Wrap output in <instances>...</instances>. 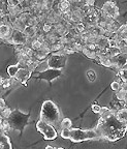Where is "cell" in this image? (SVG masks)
Returning <instances> with one entry per match:
<instances>
[{
  "label": "cell",
  "mask_w": 127,
  "mask_h": 149,
  "mask_svg": "<svg viewBox=\"0 0 127 149\" xmlns=\"http://www.w3.org/2000/svg\"><path fill=\"white\" fill-rule=\"evenodd\" d=\"M88 78L90 79V81H94L96 79V74L94 72H92V70H90V72H88Z\"/></svg>",
  "instance_id": "30"
},
{
  "label": "cell",
  "mask_w": 127,
  "mask_h": 149,
  "mask_svg": "<svg viewBox=\"0 0 127 149\" xmlns=\"http://www.w3.org/2000/svg\"><path fill=\"white\" fill-rule=\"evenodd\" d=\"M12 109H9V108L5 107V108H3V109L1 110V112H0V115L2 116L3 119H6V120H8L9 117L12 116Z\"/></svg>",
  "instance_id": "23"
},
{
  "label": "cell",
  "mask_w": 127,
  "mask_h": 149,
  "mask_svg": "<svg viewBox=\"0 0 127 149\" xmlns=\"http://www.w3.org/2000/svg\"><path fill=\"white\" fill-rule=\"evenodd\" d=\"M40 119L46 122L50 125L54 126L55 128L60 126L61 112L53 100H46L44 102L42 106V110H40Z\"/></svg>",
  "instance_id": "2"
},
{
  "label": "cell",
  "mask_w": 127,
  "mask_h": 149,
  "mask_svg": "<svg viewBox=\"0 0 127 149\" xmlns=\"http://www.w3.org/2000/svg\"><path fill=\"white\" fill-rule=\"evenodd\" d=\"M2 87L3 89H6V88H9V87H12V81L10 79H4L3 80V84H2Z\"/></svg>",
  "instance_id": "28"
},
{
  "label": "cell",
  "mask_w": 127,
  "mask_h": 149,
  "mask_svg": "<svg viewBox=\"0 0 127 149\" xmlns=\"http://www.w3.org/2000/svg\"><path fill=\"white\" fill-rule=\"evenodd\" d=\"M98 49L96 47V45L95 44H86L83 46V50H82V53L84 54V55L87 57V58L89 59H92V60H94L95 59V56H96V54H95V52H96V50Z\"/></svg>",
  "instance_id": "9"
},
{
  "label": "cell",
  "mask_w": 127,
  "mask_h": 149,
  "mask_svg": "<svg viewBox=\"0 0 127 149\" xmlns=\"http://www.w3.org/2000/svg\"><path fill=\"white\" fill-rule=\"evenodd\" d=\"M38 27H34V26H27L24 29L23 33L27 36V38H34L35 34H36V30Z\"/></svg>",
  "instance_id": "17"
},
{
  "label": "cell",
  "mask_w": 127,
  "mask_h": 149,
  "mask_svg": "<svg viewBox=\"0 0 127 149\" xmlns=\"http://www.w3.org/2000/svg\"><path fill=\"white\" fill-rule=\"evenodd\" d=\"M19 68H20V66H19V64L17 63L16 65H9L8 68H7V74H8L9 78L10 79H12V78L16 77L17 72H18Z\"/></svg>",
  "instance_id": "18"
},
{
  "label": "cell",
  "mask_w": 127,
  "mask_h": 149,
  "mask_svg": "<svg viewBox=\"0 0 127 149\" xmlns=\"http://www.w3.org/2000/svg\"><path fill=\"white\" fill-rule=\"evenodd\" d=\"M59 135H60L61 138H63V139L68 140V137H69V130L60 128V130H59Z\"/></svg>",
  "instance_id": "25"
},
{
  "label": "cell",
  "mask_w": 127,
  "mask_h": 149,
  "mask_svg": "<svg viewBox=\"0 0 127 149\" xmlns=\"http://www.w3.org/2000/svg\"><path fill=\"white\" fill-rule=\"evenodd\" d=\"M116 6H117V4H116V2H114V1H106V2H104L103 5H102L101 10H103L104 13H106V14L110 16L111 13L115 9Z\"/></svg>",
  "instance_id": "16"
},
{
  "label": "cell",
  "mask_w": 127,
  "mask_h": 149,
  "mask_svg": "<svg viewBox=\"0 0 127 149\" xmlns=\"http://www.w3.org/2000/svg\"><path fill=\"white\" fill-rule=\"evenodd\" d=\"M96 62L101 64L102 66H105V68H111V60H110V58H108V57L104 55L101 56V57H99Z\"/></svg>",
  "instance_id": "20"
},
{
  "label": "cell",
  "mask_w": 127,
  "mask_h": 149,
  "mask_svg": "<svg viewBox=\"0 0 127 149\" xmlns=\"http://www.w3.org/2000/svg\"><path fill=\"white\" fill-rule=\"evenodd\" d=\"M3 80H4V79H3L2 77H0V87L2 86V84H3Z\"/></svg>",
  "instance_id": "32"
},
{
  "label": "cell",
  "mask_w": 127,
  "mask_h": 149,
  "mask_svg": "<svg viewBox=\"0 0 127 149\" xmlns=\"http://www.w3.org/2000/svg\"><path fill=\"white\" fill-rule=\"evenodd\" d=\"M0 149H12L10 139L5 134H1L0 135Z\"/></svg>",
  "instance_id": "12"
},
{
  "label": "cell",
  "mask_w": 127,
  "mask_h": 149,
  "mask_svg": "<svg viewBox=\"0 0 127 149\" xmlns=\"http://www.w3.org/2000/svg\"><path fill=\"white\" fill-rule=\"evenodd\" d=\"M12 32V27L6 24L0 25V42H6L8 40Z\"/></svg>",
  "instance_id": "10"
},
{
  "label": "cell",
  "mask_w": 127,
  "mask_h": 149,
  "mask_svg": "<svg viewBox=\"0 0 127 149\" xmlns=\"http://www.w3.org/2000/svg\"><path fill=\"white\" fill-rule=\"evenodd\" d=\"M57 8L59 9V12L61 13V15L64 14V13L70 12L71 10V2L70 1H66V0H63L61 2L57 3Z\"/></svg>",
  "instance_id": "14"
},
{
  "label": "cell",
  "mask_w": 127,
  "mask_h": 149,
  "mask_svg": "<svg viewBox=\"0 0 127 149\" xmlns=\"http://www.w3.org/2000/svg\"><path fill=\"white\" fill-rule=\"evenodd\" d=\"M44 62H46L48 70H61L65 66V63H66V56L51 54Z\"/></svg>",
  "instance_id": "5"
},
{
  "label": "cell",
  "mask_w": 127,
  "mask_h": 149,
  "mask_svg": "<svg viewBox=\"0 0 127 149\" xmlns=\"http://www.w3.org/2000/svg\"><path fill=\"white\" fill-rule=\"evenodd\" d=\"M98 114H99V116L101 118L106 119V118H110V117H113L115 115V111H113V110L108 107H101Z\"/></svg>",
  "instance_id": "15"
},
{
  "label": "cell",
  "mask_w": 127,
  "mask_h": 149,
  "mask_svg": "<svg viewBox=\"0 0 127 149\" xmlns=\"http://www.w3.org/2000/svg\"><path fill=\"white\" fill-rule=\"evenodd\" d=\"M111 89L113 91H119L121 89V82L118 81H114L113 83H111Z\"/></svg>",
  "instance_id": "26"
},
{
  "label": "cell",
  "mask_w": 127,
  "mask_h": 149,
  "mask_svg": "<svg viewBox=\"0 0 127 149\" xmlns=\"http://www.w3.org/2000/svg\"><path fill=\"white\" fill-rule=\"evenodd\" d=\"M68 140H70L74 143H80L84 141H89V140H99V137L94 130L70 128Z\"/></svg>",
  "instance_id": "3"
},
{
  "label": "cell",
  "mask_w": 127,
  "mask_h": 149,
  "mask_svg": "<svg viewBox=\"0 0 127 149\" xmlns=\"http://www.w3.org/2000/svg\"><path fill=\"white\" fill-rule=\"evenodd\" d=\"M44 149H56L55 147H53V146H51V145H48V146H46V148Z\"/></svg>",
  "instance_id": "31"
},
{
  "label": "cell",
  "mask_w": 127,
  "mask_h": 149,
  "mask_svg": "<svg viewBox=\"0 0 127 149\" xmlns=\"http://www.w3.org/2000/svg\"><path fill=\"white\" fill-rule=\"evenodd\" d=\"M36 130L44 136V140L51 141V140H55L58 136V132L54 126L50 125L46 122L42 120H38L36 122Z\"/></svg>",
  "instance_id": "4"
},
{
  "label": "cell",
  "mask_w": 127,
  "mask_h": 149,
  "mask_svg": "<svg viewBox=\"0 0 127 149\" xmlns=\"http://www.w3.org/2000/svg\"><path fill=\"white\" fill-rule=\"evenodd\" d=\"M126 95H127V90H124V89H120L119 91L116 92L117 100H120V102H126Z\"/></svg>",
  "instance_id": "21"
},
{
  "label": "cell",
  "mask_w": 127,
  "mask_h": 149,
  "mask_svg": "<svg viewBox=\"0 0 127 149\" xmlns=\"http://www.w3.org/2000/svg\"><path fill=\"white\" fill-rule=\"evenodd\" d=\"M56 149H64L63 147H58V148H56Z\"/></svg>",
  "instance_id": "34"
},
{
  "label": "cell",
  "mask_w": 127,
  "mask_h": 149,
  "mask_svg": "<svg viewBox=\"0 0 127 149\" xmlns=\"http://www.w3.org/2000/svg\"><path fill=\"white\" fill-rule=\"evenodd\" d=\"M100 106L99 105H97V104H94V105H92V107H91V109H92V111L94 112V113H99V111H100Z\"/></svg>",
  "instance_id": "29"
},
{
  "label": "cell",
  "mask_w": 127,
  "mask_h": 149,
  "mask_svg": "<svg viewBox=\"0 0 127 149\" xmlns=\"http://www.w3.org/2000/svg\"><path fill=\"white\" fill-rule=\"evenodd\" d=\"M126 72H127L126 66L118 70V74H117V76L119 77V82H121V83H126V82H127Z\"/></svg>",
  "instance_id": "19"
},
{
  "label": "cell",
  "mask_w": 127,
  "mask_h": 149,
  "mask_svg": "<svg viewBox=\"0 0 127 149\" xmlns=\"http://www.w3.org/2000/svg\"><path fill=\"white\" fill-rule=\"evenodd\" d=\"M95 45H96V47L98 49L104 51V50L108 49L110 47V40L104 36H99L97 37L96 40H95Z\"/></svg>",
  "instance_id": "13"
},
{
  "label": "cell",
  "mask_w": 127,
  "mask_h": 149,
  "mask_svg": "<svg viewBox=\"0 0 127 149\" xmlns=\"http://www.w3.org/2000/svg\"><path fill=\"white\" fill-rule=\"evenodd\" d=\"M27 42H28L27 36H26L22 31L12 29V35H10V37H9L5 42L15 45V46H26Z\"/></svg>",
  "instance_id": "6"
},
{
  "label": "cell",
  "mask_w": 127,
  "mask_h": 149,
  "mask_svg": "<svg viewBox=\"0 0 127 149\" xmlns=\"http://www.w3.org/2000/svg\"><path fill=\"white\" fill-rule=\"evenodd\" d=\"M110 60H111V68L118 72L119 70L126 66V54H120L114 58H110Z\"/></svg>",
  "instance_id": "7"
},
{
  "label": "cell",
  "mask_w": 127,
  "mask_h": 149,
  "mask_svg": "<svg viewBox=\"0 0 127 149\" xmlns=\"http://www.w3.org/2000/svg\"><path fill=\"white\" fill-rule=\"evenodd\" d=\"M70 49L74 52H82V50H83V44L80 42L79 40H76V42L70 45Z\"/></svg>",
  "instance_id": "24"
},
{
  "label": "cell",
  "mask_w": 127,
  "mask_h": 149,
  "mask_svg": "<svg viewBox=\"0 0 127 149\" xmlns=\"http://www.w3.org/2000/svg\"><path fill=\"white\" fill-rule=\"evenodd\" d=\"M74 27L76 28V30L79 33H82L83 31H85V24H84L83 22H80V23L76 24Z\"/></svg>",
  "instance_id": "27"
},
{
  "label": "cell",
  "mask_w": 127,
  "mask_h": 149,
  "mask_svg": "<svg viewBox=\"0 0 127 149\" xmlns=\"http://www.w3.org/2000/svg\"><path fill=\"white\" fill-rule=\"evenodd\" d=\"M2 121H3V118H2V116H1V115H0V124L2 123Z\"/></svg>",
  "instance_id": "33"
},
{
  "label": "cell",
  "mask_w": 127,
  "mask_h": 149,
  "mask_svg": "<svg viewBox=\"0 0 127 149\" xmlns=\"http://www.w3.org/2000/svg\"><path fill=\"white\" fill-rule=\"evenodd\" d=\"M115 119L120 123H126L127 122V108H123L121 110L115 112V115H114Z\"/></svg>",
  "instance_id": "11"
},
{
  "label": "cell",
  "mask_w": 127,
  "mask_h": 149,
  "mask_svg": "<svg viewBox=\"0 0 127 149\" xmlns=\"http://www.w3.org/2000/svg\"><path fill=\"white\" fill-rule=\"evenodd\" d=\"M31 74H32V72L28 70V68H20L18 70V72H17L16 77H15V79H16L19 83H23L24 85H25L26 82H27V80L31 77Z\"/></svg>",
  "instance_id": "8"
},
{
  "label": "cell",
  "mask_w": 127,
  "mask_h": 149,
  "mask_svg": "<svg viewBox=\"0 0 127 149\" xmlns=\"http://www.w3.org/2000/svg\"><path fill=\"white\" fill-rule=\"evenodd\" d=\"M93 130L96 132L99 139L106 140L110 142H116L125 136L127 125L126 123L118 122L114 116L106 119L99 117L97 125Z\"/></svg>",
  "instance_id": "1"
},
{
  "label": "cell",
  "mask_w": 127,
  "mask_h": 149,
  "mask_svg": "<svg viewBox=\"0 0 127 149\" xmlns=\"http://www.w3.org/2000/svg\"><path fill=\"white\" fill-rule=\"evenodd\" d=\"M72 126V122L69 118H63L60 122V128H66V130H70ZM59 128V130H60Z\"/></svg>",
  "instance_id": "22"
}]
</instances>
